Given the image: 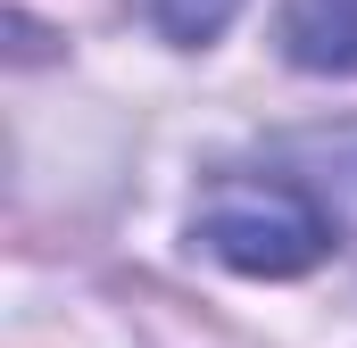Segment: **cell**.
I'll return each instance as SVG.
<instances>
[{
  "instance_id": "1",
  "label": "cell",
  "mask_w": 357,
  "mask_h": 348,
  "mask_svg": "<svg viewBox=\"0 0 357 348\" xmlns=\"http://www.w3.org/2000/svg\"><path fill=\"white\" fill-rule=\"evenodd\" d=\"M191 241L233 274L291 282L333 249V224L291 174H216L208 199L191 207Z\"/></svg>"
},
{
  "instance_id": "2",
  "label": "cell",
  "mask_w": 357,
  "mask_h": 348,
  "mask_svg": "<svg viewBox=\"0 0 357 348\" xmlns=\"http://www.w3.org/2000/svg\"><path fill=\"white\" fill-rule=\"evenodd\" d=\"M282 58L307 75H357V0H282Z\"/></svg>"
},
{
  "instance_id": "3",
  "label": "cell",
  "mask_w": 357,
  "mask_h": 348,
  "mask_svg": "<svg viewBox=\"0 0 357 348\" xmlns=\"http://www.w3.org/2000/svg\"><path fill=\"white\" fill-rule=\"evenodd\" d=\"M233 8H241V0H150V25H158L175 50H199V42H216V33L233 25Z\"/></svg>"
}]
</instances>
